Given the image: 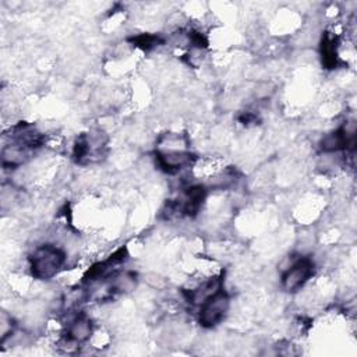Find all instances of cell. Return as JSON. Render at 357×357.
<instances>
[{"label": "cell", "instance_id": "7a4b0ae2", "mask_svg": "<svg viewBox=\"0 0 357 357\" xmlns=\"http://www.w3.org/2000/svg\"><path fill=\"white\" fill-rule=\"evenodd\" d=\"M230 307V297L223 289L208 298L198 311V322L204 328H213L222 322Z\"/></svg>", "mask_w": 357, "mask_h": 357}, {"label": "cell", "instance_id": "8992f818", "mask_svg": "<svg viewBox=\"0 0 357 357\" xmlns=\"http://www.w3.org/2000/svg\"><path fill=\"white\" fill-rule=\"evenodd\" d=\"M93 333V325L89 317L85 314H77L74 318L70 319L67 332H66V339L68 343L78 344L86 342Z\"/></svg>", "mask_w": 357, "mask_h": 357}, {"label": "cell", "instance_id": "3957f363", "mask_svg": "<svg viewBox=\"0 0 357 357\" xmlns=\"http://www.w3.org/2000/svg\"><path fill=\"white\" fill-rule=\"evenodd\" d=\"M314 262L308 257H300L293 261L282 276V286L286 291L300 290L312 276Z\"/></svg>", "mask_w": 357, "mask_h": 357}, {"label": "cell", "instance_id": "52a82bcc", "mask_svg": "<svg viewBox=\"0 0 357 357\" xmlns=\"http://www.w3.org/2000/svg\"><path fill=\"white\" fill-rule=\"evenodd\" d=\"M107 289L110 293L128 294L138 286V276L132 271H114L107 278Z\"/></svg>", "mask_w": 357, "mask_h": 357}, {"label": "cell", "instance_id": "7c38bea8", "mask_svg": "<svg viewBox=\"0 0 357 357\" xmlns=\"http://www.w3.org/2000/svg\"><path fill=\"white\" fill-rule=\"evenodd\" d=\"M14 329H15V322H14L13 317L8 312L1 311V314H0V336H1V343H4L8 337L13 336Z\"/></svg>", "mask_w": 357, "mask_h": 357}, {"label": "cell", "instance_id": "6da1fadb", "mask_svg": "<svg viewBox=\"0 0 357 357\" xmlns=\"http://www.w3.org/2000/svg\"><path fill=\"white\" fill-rule=\"evenodd\" d=\"M66 252L54 244H42L36 247L29 258V269L35 279L47 280L54 278L64 266Z\"/></svg>", "mask_w": 357, "mask_h": 357}, {"label": "cell", "instance_id": "277c9868", "mask_svg": "<svg viewBox=\"0 0 357 357\" xmlns=\"http://www.w3.org/2000/svg\"><path fill=\"white\" fill-rule=\"evenodd\" d=\"M195 162V156L187 149H159L156 152V163L166 173H177L190 167Z\"/></svg>", "mask_w": 357, "mask_h": 357}, {"label": "cell", "instance_id": "9c48e42d", "mask_svg": "<svg viewBox=\"0 0 357 357\" xmlns=\"http://www.w3.org/2000/svg\"><path fill=\"white\" fill-rule=\"evenodd\" d=\"M29 156V151L18 144L10 142L1 149V165L4 169H17L22 166Z\"/></svg>", "mask_w": 357, "mask_h": 357}, {"label": "cell", "instance_id": "30bf717a", "mask_svg": "<svg viewBox=\"0 0 357 357\" xmlns=\"http://www.w3.org/2000/svg\"><path fill=\"white\" fill-rule=\"evenodd\" d=\"M321 59H322V64L326 68H335L337 66L339 56H337L336 36H332L329 33L324 35L321 40Z\"/></svg>", "mask_w": 357, "mask_h": 357}, {"label": "cell", "instance_id": "5b68a950", "mask_svg": "<svg viewBox=\"0 0 357 357\" xmlns=\"http://www.w3.org/2000/svg\"><path fill=\"white\" fill-rule=\"evenodd\" d=\"M354 144V131H349L347 127H339L328 134H325L319 142V148L324 153H335Z\"/></svg>", "mask_w": 357, "mask_h": 357}, {"label": "cell", "instance_id": "ba28073f", "mask_svg": "<svg viewBox=\"0 0 357 357\" xmlns=\"http://www.w3.org/2000/svg\"><path fill=\"white\" fill-rule=\"evenodd\" d=\"M222 289L220 276H212L187 293V301L192 305H202L208 298Z\"/></svg>", "mask_w": 357, "mask_h": 357}, {"label": "cell", "instance_id": "8fae6325", "mask_svg": "<svg viewBox=\"0 0 357 357\" xmlns=\"http://www.w3.org/2000/svg\"><path fill=\"white\" fill-rule=\"evenodd\" d=\"M131 43L137 47H139L144 52H148L153 47H156L160 43L159 36L156 35H151V33H139L134 38H131Z\"/></svg>", "mask_w": 357, "mask_h": 357}]
</instances>
